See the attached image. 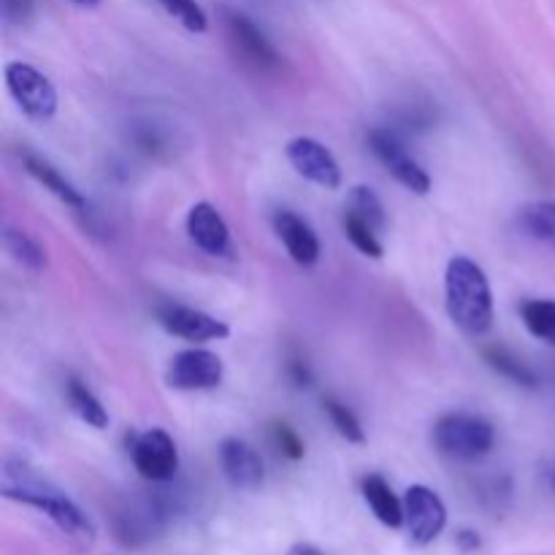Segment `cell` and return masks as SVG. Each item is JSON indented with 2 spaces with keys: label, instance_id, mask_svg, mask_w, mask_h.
I'll list each match as a JSON object with an SVG mask.
<instances>
[{
  "label": "cell",
  "instance_id": "cell-12",
  "mask_svg": "<svg viewBox=\"0 0 555 555\" xmlns=\"http://www.w3.org/2000/svg\"><path fill=\"white\" fill-rule=\"evenodd\" d=\"M220 466L225 480L238 491H258L266 480V466L258 450L244 439L228 437L220 442Z\"/></svg>",
  "mask_w": 555,
  "mask_h": 555
},
{
  "label": "cell",
  "instance_id": "cell-24",
  "mask_svg": "<svg viewBox=\"0 0 555 555\" xmlns=\"http://www.w3.org/2000/svg\"><path fill=\"white\" fill-rule=\"evenodd\" d=\"M341 228H345V236L350 238V244L358 249V253L366 255V258H372V260L383 258L385 247H383V242L377 238L379 233L374 231L372 225H366V222L358 220L356 215L345 211V217H341Z\"/></svg>",
  "mask_w": 555,
  "mask_h": 555
},
{
  "label": "cell",
  "instance_id": "cell-21",
  "mask_svg": "<svg viewBox=\"0 0 555 555\" xmlns=\"http://www.w3.org/2000/svg\"><path fill=\"white\" fill-rule=\"evenodd\" d=\"M482 356H486L488 366H491L496 374H502L504 379H509V383L520 385V388H537V385H540L537 374L531 372V369L526 366L518 356H513L507 347H499V345L486 347V352H482Z\"/></svg>",
  "mask_w": 555,
  "mask_h": 555
},
{
  "label": "cell",
  "instance_id": "cell-29",
  "mask_svg": "<svg viewBox=\"0 0 555 555\" xmlns=\"http://www.w3.org/2000/svg\"><path fill=\"white\" fill-rule=\"evenodd\" d=\"M455 540H459V545L464 547L466 553H472V551H477V547H480V534H477V531L464 529V531H459V537H455Z\"/></svg>",
  "mask_w": 555,
  "mask_h": 555
},
{
  "label": "cell",
  "instance_id": "cell-22",
  "mask_svg": "<svg viewBox=\"0 0 555 555\" xmlns=\"http://www.w3.org/2000/svg\"><path fill=\"white\" fill-rule=\"evenodd\" d=\"M345 211L356 215L358 220H363L366 225H372L377 233L385 231V225H388V215H385L383 201H379V195L374 193L372 188H366V184H356V188L350 190Z\"/></svg>",
  "mask_w": 555,
  "mask_h": 555
},
{
  "label": "cell",
  "instance_id": "cell-9",
  "mask_svg": "<svg viewBox=\"0 0 555 555\" xmlns=\"http://www.w3.org/2000/svg\"><path fill=\"white\" fill-rule=\"evenodd\" d=\"M285 155L291 166L296 168L298 177L309 179L312 184L323 190H339L341 188V168L334 152L318 139L309 135H298V139L287 141Z\"/></svg>",
  "mask_w": 555,
  "mask_h": 555
},
{
  "label": "cell",
  "instance_id": "cell-6",
  "mask_svg": "<svg viewBox=\"0 0 555 555\" xmlns=\"http://www.w3.org/2000/svg\"><path fill=\"white\" fill-rule=\"evenodd\" d=\"M225 377V363L217 352L204 347H190L177 352L168 363L166 383L168 388L182 390V393H201V390H215Z\"/></svg>",
  "mask_w": 555,
  "mask_h": 555
},
{
  "label": "cell",
  "instance_id": "cell-31",
  "mask_svg": "<svg viewBox=\"0 0 555 555\" xmlns=\"http://www.w3.org/2000/svg\"><path fill=\"white\" fill-rule=\"evenodd\" d=\"M547 480H551V488L555 491V461L551 464V469H547Z\"/></svg>",
  "mask_w": 555,
  "mask_h": 555
},
{
  "label": "cell",
  "instance_id": "cell-14",
  "mask_svg": "<svg viewBox=\"0 0 555 555\" xmlns=\"http://www.w3.org/2000/svg\"><path fill=\"white\" fill-rule=\"evenodd\" d=\"M274 231L280 236V242L285 244L287 255L293 258V263L304 266H314L323 255V247H320V238L314 233V228L309 225L307 220L296 215L291 209H276L274 211Z\"/></svg>",
  "mask_w": 555,
  "mask_h": 555
},
{
  "label": "cell",
  "instance_id": "cell-4",
  "mask_svg": "<svg viewBox=\"0 0 555 555\" xmlns=\"http://www.w3.org/2000/svg\"><path fill=\"white\" fill-rule=\"evenodd\" d=\"M366 144L369 150L374 152V157L383 163L385 171H388L396 182L404 184L410 193H431V177H428L426 168L406 152L404 141L396 133V128H372L366 133Z\"/></svg>",
  "mask_w": 555,
  "mask_h": 555
},
{
  "label": "cell",
  "instance_id": "cell-30",
  "mask_svg": "<svg viewBox=\"0 0 555 555\" xmlns=\"http://www.w3.org/2000/svg\"><path fill=\"white\" fill-rule=\"evenodd\" d=\"M287 555H323L318 551V547H312V545H293L291 547V553Z\"/></svg>",
  "mask_w": 555,
  "mask_h": 555
},
{
  "label": "cell",
  "instance_id": "cell-11",
  "mask_svg": "<svg viewBox=\"0 0 555 555\" xmlns=\"http://www.w3.org/2000/svg\"><path fill=\"white\" fill-rule=\"evenodd\" d=\"M188 236L209 258H231L233 238L225 217L209 201H198L188 211Z\"/></svg>",
  "mask_w": 555,
  "mask_h": 555
},
{
  "label": "cell",
  "instance_id": "cell-7",
  "mask_svg": "<svg viewBox=\"0 0 555 555\" xmlns=\"http://www.w3.org/2000/svg\"><path fill=\"white\" fill-rule=\"evenodd\" d=\"M130 461L135 472L150 482H171L179 472V450L171 434L163 428H146L130 439Z\"/></svg>",
  "mask_w": 555,
  "mask_h": 555
},
{
  "label": "cell",
  "instance_id": "cell-10",
  "mask_svg": "<svg viewBox=\"0 0 555 555\" xmlns=\"http://www.w3.org/2000/svg\"><path fill=\"white\" fill-rule=\"evenodd\" d=\"M157 323L171 336L184 341H222L231 336L225 320H217L215 314L201 312V309L182 307V304H163L157 309Z\"/></svg>",
  "mask_w": 555,
  "mask_h": 555
},
{
  "label": "cell",
  "instance_id": "cell-15",
  "mask_svg": "<svg viewBox=\"0 0 555 555\" xmlns=\"http://www.w3.org/2000/svg\"><path fill=\"white\" fill-rule=\"evenodd\" d=\"M363 502L374 513V518L388 529H399L404 526V499L396 496L390 482L383 475H366L361 482Z\"/></svg>",
  "mask_w": 555,
  "mask_h": 555
},
{
  "label": "cell",
  "instance_id": "cell-17",
  "mask_svg": "<svg viewBox=\"0 0 555 555\" xmlns=\"http://www.w3.org/2000/svg\"><path fill=\"white\" fill-rule=\"evenodd\" d=\"M0 238H3L5 253H9L11 258L22 266V269H27V271L47 269V263H49L47 247H43V244L38 242L33 233L22 231V228L5 225L3 233H0Z\"/></svg>",
  "mask_w": 555,
  "mask_h": 555
},
{
  "label": "cell",
  "instance_id": "cell-19",
  "mask_svg": "<svg viewBox=\"0 0 555 555\" xmlns=\"http://www.w3.org/2000/svg\"><path fill=\"white\" fill-rule=\"evenodd\" d=\"M65 401H68L70 412H74V415L79 417L81 423H87L90 428L103 431V428L108 426L106 406L101 404V399H98V396L92 393L81 379L70 377L68 383H65Z\"/></svg>",
  "mask_w": 555,
  "mask_h": 555
},
{
  "label": "cell",
  "instance_id": "cell-16",
  "mask_svg": "<svg viewBox=\"0 0 555 555\" xmlns=\"http://www.w3.org/2000/svg\"><path fill=\"white\" fill-rule=\"evenodd\" d=\"M22 163H25V171L30 173L38 184H43V190H49L60 204H65L68 209H76V211H85L87 206H90L85 195H81V190H76V184L68 182V179H65L49 160L27 152V155L22 157Z\"/></svg>",
  "mask_w": 555,
  "mask_h": 555
},
{
  "label": "cell",
  "instance_id": "cell-20",
  "mask_svg": "<svg viewBox=\"0 0 555 555\" xmlns=\"http://www.w3.org/2000/svg\"><path fill=\"white\" fill-rule=\"evenodd\" d=\"M526 331L542 345L555 347V301L553 298H526L518 307Z\"/></svg>",
  "mask_w": 555,
  "mask_h": 555
},
{
  "label": "cell",
  "instance_id": "cell-3",
  "mask_svg": "<svg viewBox=\"0 0 555 555\" xmlns=\"http://www.w3.org/2000/svg\"><path fill=\"white\" fill-rule=\"evenodd\" d=\"M496 444V428L475 412H448L434 426V448L450 461L475 464Z\"/></svg>",
  "mask_w": 555,
  "mask_h": 555
},
{
  "label": "cell",
  "instance_id": "cell-8",
  "mask_svg": "<svg viewBox=\"0 0 555 555\" xmlns=\"http://www.w3.org/2000/svg\"><path fill=\"white\" fill-rule=\"evenodd\" d=\"M404 526L415 545H431L448 526V507L428 486H412L404 493Z\"/></svg>",
  "mask_w": 555,
  "mask_h": 555
},
{
  "label": "cell",
  "instance_id": "cell-32",
  "mask_svg": "<svg viewBox=\"0 0 555 555\" xmlns=\"http://www.w3.org/2000/svg\"><path fill=\"white\" fill-rule=\"evenodd\" d=\"M70 3H76V5H98V3H101V0H70Z\"/></svg>",
  "mask_w": 555,
  "mask_h": 555
},
{
  "label": "cell",
  "instance_id": "cell-26",
  "mask_svg": "<svg viewBox=\"0 0 555 555\" xmlns=\"http://www.w3.org/2000/svg\"><path fill=\"white\" fill-rule=\"evenodd\" d=\"M271 439H274V448L291 461H301L304 453H307L296 428L287 426V423H282V421H276L274 426H271Z\"/></svg>",
  "mask_w": 555,
  "mask_h": 555
},
{
  "label": "cell",
  "instance_id": "cell-2",
  "mask_svg": "<svg viewBox=\"0 0 555 555\" xmlns=\"http://www.w3.org/2000/svg\"><path fill=\"white\" fill-rule=\"evenodd\" d=\"M0 493H3L5 499H11V502L27 504V507L43 513L49 520H54L57 529H63L65 534L81 537V540H92V537H95V529H92L90 518L79 509V504L70 502L60 488L52 486V482L33 475L25 464H11V461H5Z\"/></svg>",
  "mask_w": 555,
  "mask_h": 555
},
{
  "label": "cell",
  "instance_id": "cell-23",
  "mask_svg": "<svg viewBox=\"0 0 555 555\" xmlns=\"http://www.w3.org/2000/svg\"><path fill=\"white\" fill-rule=\"evenodd\" d=\"M323 406H325V415H328L331 426L336 428V434H339L341 439H347L350 444L366 442V431H363L361 421H358V415L345 404V401L334 399V396H325Z\"/></svg>",
  "mask_w": 555,
  "mask_h": 555
},
{
  "label": "cell",
  "instance_id": "cell-13",
  "mask_svg": "<svg viewBox=\"0 0 555 555\" xmlns=\"http://www.w3.org/2000/svg\"><path fill=\"white\" fill-rule=\"evenodd\" d=\"M225 27L231 41L236 43L238 54H242L247 63H253L255 68H276L280 65V52L274 49V43L266 38V33L249 20L242 11H225Z\"/></svg>",
  "mask_w": 555,
  "mask_h": 555
},
{
  "label": "cell",
  "instance_id": "cell-28",
  "mask_svg": "<svg viewBox=\"0 0 555 555\" xmlns=\"http://www.w3.org/2000/svg\"><path fill=\"white\" fill-rule=\"evenodd\" d=\"M287 377H291V383L296 385V388H309V385H312V369H309V363L301 361V358H293V361L287 363Z\"/></svg>",
  "mask_w": 555,
  "mask_h": 555
},
{
  "label": "cell",
  "instance_id": "cell-5",
  "mask_svg": "<svg viewBox=\"0 0 555 555\" xmlns=\"http://www.w3.org/2000/svg\"><path fill=\"white\" fill-rule=\"evenodd\" d=\"M3 74L11 98H14L16 106L27 117L38 119V122H47V119H52L57 114V90H54V85L41 70L22 63V60H14V63L5 65Z\"/></svg>",
  "mask_w": 555,
  "mask_h": 555
},
{
  "label": "cell",
  "instance_id": "cell-25",
  "mask_svg": "<svg viewBox=\"0 0 555 555\" xmlns=\"http://www.w3.org/2000/svg\"><path fill=\"white\" fill-rule=\"evenodd\" d=\"M184 30L190 33H206L209 30V16L201 9L198 0H157Z\"/></svg>",
  "mask_w": 555,
  "mask_h": 555
},
{
  "label": "cell",
  "instance_id": "cell-27",
  "mask_svg": "<svg viewBox=\"0 0 555 555\" xmlns=\"http://www.w3.org/2000/svg\"><path fill=\"white\" fill-rule=\"evenodd\" d=\"M33 5L36 0H0V14L5 25H25L33 16Z\"/></svg>",
  "mask_w": 555,
  "mask_h": 555
},
{
  "label": "cell",
  "instance_id": "cell-18",
  "mask_svg": "<svg viewBox=\"0 0 555 555\" xmlns=\"http://www.w3.org/2000/svg\"><path fill=\"white\" fill-rule=\"evenodd\" d=\"M518 228L534 242L555 249V201H531L520 206Z\"/></svg>",
  "mask_w": 555,
  "mask_h": 555
},
{
  "label": "cell",
  "instance_id": "cell-1",
  "mask_svg": "<svg viewBox=\"0 0 555 555\" xmlns=\"http://www.w3.org/2000/svg\"><path fill=\"white\" fill-rule=\"evenodd\" d=\"M444 304L448 314L466 336H486L493 328V291L480 263L455 255L444 271Z\"/></svg>",
  "mask_w": 555,
  "mask_h": 555
}]
</instances>
